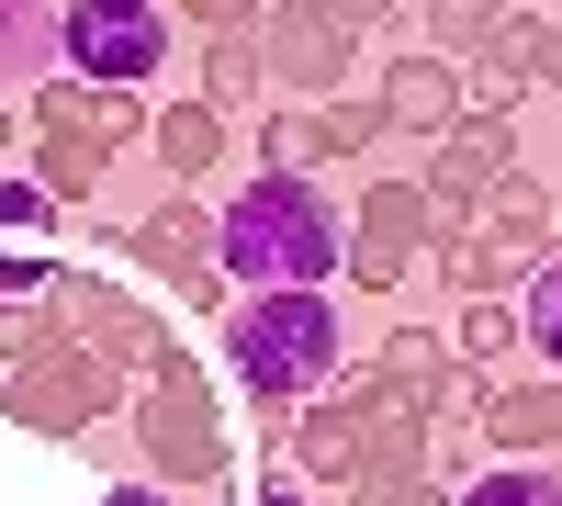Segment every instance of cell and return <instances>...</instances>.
<instances>
[{
  "mask_svg": "<svg viewBox=\"0 0 562 506\" xmlns=\"http://www.w3.org/2000/svg\"><path fill=\"white\" fill-rule=\"evenodd\" d=\"M57 327H68L90 360H113L124 383H147L158 360H169V327H158L135 293H113L102 270H57Z\"/></svg>",
  "mask_w": 562,
  "mask_h": 506,
  "instance_id": "obj_10",
  "label": "cell"
},
{
  "mask_svg": "<svg viewBox=\"0 0 562 506\" xmlns=\"http://www.w3.org/2000/svg\"><path fill=\"white\" fill-rule=\"evenodd\" d=\"M45 68H57V0H0V102L45 90Z\"/></svg>",
  "mask_w": 562,
  "mask_h": 506,
  "instance_id": "obj_18",
  "label": "cell"
},
{
  "mask_svg": "<svg viewBox=\"0 0 562 506\" xmlns=\"http://www.w3.org/2000/svg\"><path fill=\"white\" fill-rule=\"evenodd\" d=\"M540 45H551V23H540L529 0H518V12L495 23V45H484V57H495V68H518V79H540Z\"/></svg>",
  "mask_w": 562,
  "mask_h": 506,
  "instance_id": "obj_30",
  "label": "cell"
},
{
  "mask_svg": "<svg viewBox=\"0 0 562 506\" xmlns=\"http://www.w3.org/2000/svg\"><path fill=\"white\" fill-rule=\"evenodd\" d=\"M428 259H439V282H450L461 304H484V293H518V282H529V270L506 259V248L484 237V225H450V237H439Z\"/></svg>",
  "mask_w": 562,
  "mask_h": 506,
  "instance_id": "obj_20",
  "label": "cell"
},
{
  "mask_svg": "<svg viewBox=\"0 0 562 506\" xmlns=\"http://www.w3.org/2000/svg\"><path fill=\"white\" fill-rule=\"evenodd\" d=\"M23 124H34V180H45L57 203H90V192H102V169L124 158V147H113V124H102V90H90V79H45Z\"/></svg>",
  "mask_w": 562,
  "mask_h": 506,
  "instance_id": "obj_7",
  "label": "cell"
},
{
  "mask_svg": "<svg viewBox=\"0 0 562 506\" xmlns=\"http://www.w3.org/2000/svg\"><path fill=\"white\" fill-rule=\"evenodd\" d=\"M349 506H450L439 484H416V495H349Z\"/></svg>",
  "mask_w": 562,
  "mask_h": 506,
  "instance_id": "obj_35",
  "label": "cell"
},
{
  "mask_svg": "<svg viewBox=\"0 0 562 506\" xmlns=\"http://www.w3.org/2000/svg\"><path fill=\"white\" fill-rule=\"evenodd\" d=\"M169 57V0H57V68L90 90H147Z\"/></svg>",
  "mask_w": 562,
  "mask_h": 506,
  "instance_id": "obj_5",
  "label": "cell"
},
{
  "mask_svg": "<svg viewBox=\"0 0 562 506\" xmlns=\"http://www.w3.org/2000/svg\"><path fill=\"white\" fill-rule=\"evenodd\" d=\"M518 68H495V57H461V113H484V124H506V113H518Z\"/></svg>",
  "mask_w": 562,
  "mask_h": 506,
  "instance_id": "obj_28",
  "label": "cell"
},
{
  "mask_svg": "<svg viewBox=\"0 0 562 506\" xmlns=\"http://www.w3.org/2000/svg\"><path fill=\"white\" fill-rule=\"evenodd\" d=\"M506 180H518V124L461 113L450 135H428V203H439V237H450V225H473Z\"/></svg>",
  "mask_w": 562,
  "mask_h": 506,
  "instance_id": "obj_12",
  "label": "cell"
},
{
  "mask_svg": "<svg viewBox=\"0 0 562 506\" xmlns=\"http://www.w3.org/2000/svg\"><path fill=\"white\" fill-rule=\"evenodd\" d=\"M326 12H338L349 34H371V23H394V12H405V0H326Z\"/></svg>",
  "mask_w": 562,
  "mask_h": 506,
  "instance_id": "obj_33",
  "label": "cell"
},
{
  "mask_svg": "<svg viewBox=\"0 0 562 506\" xmlns=\"http://www.w3.org/2000/svg\"><path fill=\"white\" fill-rule=\"evenodd\" d=\"M383 417H394L383 383H371V372H338L315 405H293V473L326 484V495H349V484H360V450H371Z\"/></svg>",
  "mask_w": 562,
  "mask_h": 506,
  "instance_id": "obj_8",
  "label": "cell"
},
{
  "mask_svg": "<svg viewBox=\"0 0 562 506\" xmlns=\"http://www.w3.org/2000/svg\"><path fill=\"white\" fill-rule=\"evenodd\" d=\"M506 12H518V0H416V34H428V57H484V45H495V23Z\"/></svg>",
  "mask_w": 562,
  "mask_h": 506,
  "instance_id": "obj_21",
  "label": "cell"
},
{
  "mask_svg": "<svg viewBox=\"0 0 562 506\" xmlns=\"http://www.w3.org/2000/svg\"><path fill=\"white\" fill-rule=\"evenodd\" d=\"M551 225H562V180H551Z\"/></svg>",
  "mask_w": 562,
  "mask_h": 506,
  "instance_id": "obj_39",
  "label": "cell"
},
{
  "mask_svg": "<svg viewBox=\"0 0 562 506\" xmlns=\"http://www.w3.org/2000/svg\"><path fill=\"white\" fill-rule=\"evenodd\" d=\"M315 135H326V158H360V147H383V102H371V90L349 102V90H338V102H315Z\"/></svg>",
  "mask_w": 562,
  "mask_h": 506,
  "instance_id": "obj_26",
  "label": "cell"
},
{
  "mask_svg": "<svg viewBox=\"0 0 562 506\" xmlns=\"http://www.w3.org/2000/svg\"><path fill=\"white\" fill-rule=\"evenodd\" d=\"M124 248H135V270H158V282L192 304V315H225V259H214V214L192 203V192H169V203H147L124 225Z\"/></svg>",
  "mask_w": 562,
  "mask_h": 506,
  "instance_id": "obj_11",
  "label": "cell"
},
{
  "mask_svg": "<svg viewBox=\"0 0 562 506\" xmlns=\"http://www.w3.org/2000/svg\"><path fill=\"white\" fill-rule=\"evenodd\" d=\"M124 372L113 360H90L79 338H57V349H34L23 372H0V417H12L23 439H90L102 417H124Z\"/></svg>",
  "mask_w": 562,
  "mask_h": 506,
  "instance_id": "obj_4",
  "label": "cell"
},
{
  "mask_svg": "<svg viewBox=\"0 0 562 506\" xmlns=\"http://www.w3.org/2000/svg\"><path fill=\"white\" fill-rule=\"evenodd\" d=\"M416 248H439V203H428V180H371L360 192V214H349V282L360 293H394L405 270H416Z\"/></svg>",
  "mask_w": 562,
  "mask_h": 506,
  "instance_id": "obj_9",
  "label": "cell"
},
{
  "mask_svg": "<svg viewBox=\"0 0 562 506\" xmlns=\"http://www.w3.org/2000/svg\"><path fill=\"white\" fill-rule=\"evenodd\" d=\"M90 506H180L169 484H113V495H90Z\"/></svg>",
  "mask_w": 562,
  "mask_h": 506,
  "instance_id": "obj_34",
  "label": "cell"
},
{
  "mask_svg": "<svg viewBox=\"0 0 562 506\" xmlns=\"http://www.w3.org/2000/svg\"><path fill=\"white\" fill-rule=\"evenodd\" d=\"M214 259H225L237 293H326L338 259H349V214L293 169H248L214 203Z\"/></svg>",
  "mask_w": 562,
  "mask_h": 506,
  "instance_id": "obj_1",
  "label": "cell"
},
{
  "mask_svg": "<svg viewBox=\"0 0 562 506\" xmlns=\"http://www.w3.org/2000/svg\"><path fill=\"white\" fill-rule=\"evenodd\" d=\"M45 225H57V192H45L34 169H23V180L0 169V237H45Z\"/></svg>",
  "mask_w": 562,
  "mask_h": 506,
  "instance_id": "obj_29",
  "label": "cell"
},
{
  "mask_svg": "<svg viewBox=\"0 0 562 506\" xmlns=\"http://www.w3.org/2000/svg\"><path fill=\"white\" fill-rule=\"evenodd\" d=\"M518 338L540 349V372H562V259H540L518 282Z\"/></svg>",
  "mask_w": 562,
  "mask_h": 506,
  "instance_id": "obj_25",
  "label": "cell"
},
{
  "mask_svg": "<svg viewBox=\"0 0 562 506\" xmlns=\"http://www.w3.org/2000/svg\"><path fill=\"white\" fill-rule=\"evenodd\" d=\"M383 135H450L461 124V68L450 57H383Z\"/></svg>",
  "mask_w": 562,
  "mask_h": 506,
  "instance_id": "obj_14",
  "label": "cell"
},
{
  "mask_svg": "<svg viewBox=\"0 0 562 506\" xmlns=\"http://www.w3.org/2000/svg\"><path fill=\"white\" fill-rule=\"evenodd\" d=\"M450 506H562V462H495V473H473Z\"/></svg>",
  "mask_w": 562,
  "mask_h": 506,
  "instance_id": "obj_24",
  "label": "cell"
},
{
  "mask_svg": "<svg viewBox=\"0 0 562 506\" xmlns=\"http://www.w3.org/2000/svg\"><path fill=\"white\" fill-rule=\"evenodd\" d=\"M180 12H192L203 34H248V23H259V0H180Z\"/></svg>",
  "mask_w": 562,
  "mask_h": 506,
  "instance_id": "obj_32",
  "label": "cell"
},
{
  "mask_svg": "<svg viewBox=\"0 0 562 506\" xmlns=\"http://www.w3.org/2000/svg\"><path fill=\"white\" fill-rule=\"evenodd\" d=\"M484 439L506 450V462H551V450H562V372L484 383Z\"/></svg>",
  "mask_w": 562,
  "mask_h": 506,
  "instance_id": "obj_13",
  "label": "cell"
},
{
  "mask_svg": "<svg viewBox=\"0 0 562 506\" xmlns=\"http://www.w3.org/2000/svg\"><path fill=\"white\" fill-rule=\"evenodd\" d=\"M506 349H518V293H484V304H461V327H450V360L495 372Z\"/></svg>",
  "mask_w": 562,
  "mask_h": 506,
  "instance_id": "obj_23",
  "label": "cell"
},
{
  "mask_svg": "<svg viewBox=\"0 0 562 506\" xmlns=\"http://www.w3.org/2000/svg\"><path fill=\"white\" fill-rule=\"evenodd\" d=\"M248 506H315V495H304V484H270V473H259V495H248Z\"/></svg>",
  "mask_w": 562,
  "mask_h": 506,
  "instance_id": "obj_36",
  "label": "cell"
},
{
  "mask_svg": "<svg viewBox=\"0 0 562 506\" xmlns=\"http://www.w3.org/2000/svg\"><path fill=\"white\" fill-rule=\"evenodd\" d=\"M540 79H551V90H562V34H551V45H540Z\"/></svg>",
  "mask_w": 562,
  "mask_h": 506,
  "instance_id": "obj_38",
  "label": "cell"
},
{
  "mask_svg": "<svg viewBox=\"0 0 562 506\" xmlns=\"http://www.w3.org/2000/svg\"><path fill=\"white\" fill-rule=\"evenodd\" d=\"M416 484H428V417H405V405H394V417L371 428L360 484H349V495H416Z\"/></svg>",
  "mask_w": 562,
  "mask_h": 506,
  "instance_id": "obj_19",
  "label": "cell"
},
{
  "mask_svg": "<svg viewBox=\"0 0 562 506\" xmlns=\"http://www.w3.org/2000/svg\"><path fill=\"white\" fill-rule=\"evenodd\" d=\"M225 372L248 405H315L349 372V315L326 293H237L225 304Z\"/></svg>",
  "mask_w": 562,
  "mask_h": 506,
  "instance_id": "obj_2",
  "label": "cell"
},
{
  "mask_svg": "<svg viewBox=\"0 0 562 506\" xmlns=\"http://www.w3.org/2000/svg\"><path fill=\"white\" fill-rule=\"evenodd\" d=\"M473 225H484V237H495L506 259H518V270H540V259H551V237H562V225H551V192H540L529 169L506 180V192H495V203H484Z\"/></svg>",
  "mask_w": 562,
  "mask_h": 506,
  "instance_id": "obj_17",
  "label": "cell"
},
{
  "mask_svg": "<svg viewBox=\"0 0 562 506\" xmlns=\"http://www.w3.org/2000/svg\"><path fill=\"white\" fill-rule=\"evenodd\" d=\"M259 57H270V102H338L349 68H360V34L326 12V0H270L259 12Z\"/></svg>",
  "mask_w": 562,
  "mask_h": 506,
  "instance_id": "obj_6",
  "label": "cell"
},
{
  "mask_svg": "<svg viewBox=\"0 0 562 506\" xmlns=\"http://www.w3.org/2000/svg\"><path fill=\"white\" fill-rule=\"evenodd\" d=\"M57 293V259L45 248H0V304H45Z\"/></svg>",
  "mask_w": 562,
  "mask_h": 506,
  "instance_id": "obj_31",
  "label": "cell"
},
{
  "mask_svg": "<svg viewBox=\"0 0 562 506\" xmlns=\"http://www.w3.org/2000/svg\"><path fill=\"white\" fill-rule=\"evenodd\" d=\"M135 450H147V473L169 484V495H203V484H225V462H237V450H225V417H214V383L192 372V349L169 338V360L147 383H135Z\"/></svg>",
  "mask_w": 562,
  "mask_h": 506,
  "instance_id": "obj_3",
  "label": "cell"
},
{
  "mask_svg": "<svg viewBox=\"0 0 562 506\" xmlns=\"http://www.w3.org/2000/svg\"><path fill=\"white\" fill-rule=\"evenodd\" d=\"M259 169H293V180L326 169V135H315L304 102H270V113H259Z\"/></svg>",
  "mask_w": 562,
  "mask_h": 506,
  "instance_id": "obj_22",
  "label": "cell"
},
{
  "mask_svg": "<svg viewBox=\"0 0 562 506\" xmlns=\"http://www.w3.org/2000/svg\"><path fill=\"white\" fill-rule=\"evenodd\" d=\"M12 147H23V113H12V102H0V158H12Z\"/></svg>",
  "mask_w": 562,
  "mask_h": 506,
  "instance_id": "obj_37",
  "label": "cell"
},
{
  "mask_svg": "<svg viewBox=\"0 0 562 506\" xmlns=\"http://www.w3.org/2000/svg\"><path fill=\"white\" fill-rule=\"evenodd\" d=\"M203 102H214V113H270V57H259V23H248V34H203Z\"/></svg>",
  "mask_w": 562,
  "mask_h": 506,
  "instance_id": "obj_16",
  "label": "cell"
},
{
  "mask_svg": "<svg viewBox=\"0 0 562 506\" xmlns=\"http://www.w3.org/2000/svg\"><path fill=\"white\" fill-rule=\"evenodd\" d=\"M68 327H57V293H45V304H0V372H23V360L34 349H57Z\"/></svg>",
  "mask_w": 562,
  "mask_h": 506,
  "instance_id": "obj_27",
  "label": "cell"
},
{
  "mask_svg": "<svg viewBox=\"0 0 562 506\" xmlns=\"http://www.w3.org/2000/svg\"><path fill=\"white\" fill-rule=\"evenodd\" d=\"M147 158L169 169V192L214 180V169H225V113H214V102H169V113L147 124Z\"/></svg>",
  "mask_w": 562,
  "mask_h": 506,
  "instance_id": "obj_15",
  "label": "cell"
}]
</instances>
